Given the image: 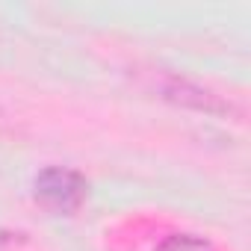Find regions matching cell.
Wrapping results in <instances>:
<instances>
[{
	"label": "cell",
	"instance_id": "1",
	"mask_svg": "<svg viewBox=\"0 0 251 251\" xmlns=\"http://www.w3.org/2000/svg\"><path fill=\"white\" fill-rule=\"evenodd\" d=\"M148 89L172 103V106H180V109H189V112H201V115H213V118H230L236 115V106L219 95L216 89L192 80V77H183V74H175V71H151L148 77Z\"/></svg>",
	"mask_w": 251,
	"mask_h": 251
},
{
	"label": "cell",
	"instance_id": "2",
	"mask_svg": "<svg viewBox=\"0 0 251 251\" xmlns=\"http://www.w3.org/2000/svg\"><path fill=\"white\" fill-rule=\"evenodd\" d=\"M86 180L62 166H48L36 175V198H42L56 213H71L86 201Z\"/></svg>",
	"mask_w": 251,
	"mask_h": 251
},
{
	"label": "cell",
	"instance_id": "3",
	"mask_svg": "<svg viewBox=\"0 0 251 251\" xmlns=\"http://www.w3.org/2000/svg\"><path fill=\"white\" fill-rule=\"evenodd\" d=\"M157 251H213V245L195 233H172L157 245Z\"/></svg>",
	"mask_w": 251,
	"mask_h": 251
},
{
	"label": "cell",
	"instance_id": "4",
	"mask_svg": "<svg viewBox=\"0 0 251 251\" xmlns=\"http://www.w3.org/2000/svg\"><path fill=\"white\" fill-rule=\"evenodd\" d=\"M6 127V118H3V112H0V130H3Z\"/></svg>",
	"mask_w": 251,
	"mask_h": 251
}]
</instances>
